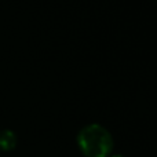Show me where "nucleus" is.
Returning <instances> with one entry per match:
<instances>
[{
	"mask_svg": "<svg viewBox=\"0 0 157 157\" xmlns=\"http://www.w3.org/2000/svg\"><path fill=\"white\" fill-rule=\"evenodd\" d=\"M109 157H124V156H123V155H110Z\"/></svg>",
	"mask_w": 157,
	"mask_h": 157,
	"instance_id": "3",
	"label": "nucleus"
},
{
	"mask_svg": "<svg viewBox=\"0 0 157 157\" xmlns=\"http://www.w3.org/2000/svg\"><path fill=\"white\" fill-rule=\"evenodd\" d=\"M17 146V135L11 130L0 131V150L2 152H10Z\"/></svg>",
	"mask_w": 157,
	"mask_h": 157,
	"instance_id": "2",
	"label": "nucleus"
},
{
	"mask_svg": "<svg viewBox=\"0 0 157 157\" xmlns=\"http://www.w3.org/2000/svg\"><path fill=\"white\" fill-rule=\"evenodd\" d=\"M77 146L86 157H109L113 152V136L101 124H88L77 134Z\"/></svg>",
	"mask_w": 157,
	"mask_h": 157,
	"instance_id": "1",
	"label": "nucleus"
}]
</instances>
